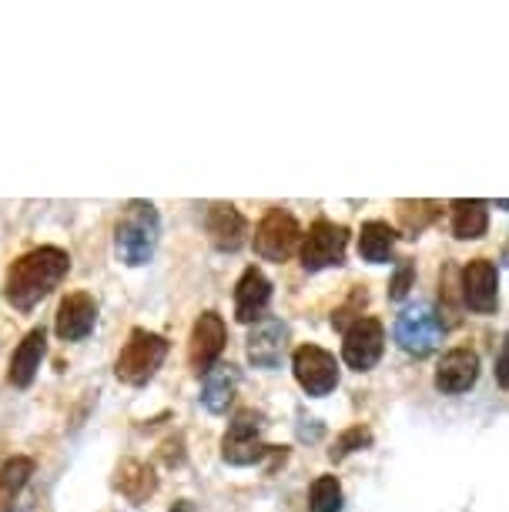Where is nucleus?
<instances>
[{
	"instance_id": "obj_1",
	"label": "nucleus",
	"mask_w": 509,
	"mask_h": 512,
	"mask_svg": "<svg viewBox=\"0 0 509 512\" xmlns=\"http://www.w3.org/2000/svg\"><path fill=\"white\" fill-rule=\"evenodd\" d=\"M67 272H71L67 251L54 248V245L34 248L11 265L7 282H4V298L17 308V312H31L37 302H44V298L64 282Z\"/></svg>"
},
{
	"instance_id": "obj_2",
	"label": "nucleus",
	"mask_w": 509,
	"mask_h": 512,
	"mask_svg": "<svg viewBox=\"0 0 509 512\" xmlns=\"http://www.w3.org/2000/svg\"><path fill=\"white\" fill-rule=\"evenodd\" d=\"M158 211L151 201H128L124 215L118 221V235H114V248L124 265H148L158 248Z\"/></svg>"
},
{
	"instance_id": "obj_3",
	"label": "nucleus",
	"mask_w": 509,
	"mask_h": 512,
	"mask_svg": "<svg viewBox=\"0 0 509 512\" xmlns=\"http://www.w3.org/2000/svg\"><path fill=\"white\" fill-rule=\"evenodd\" d=\"M165 355H168L165 335H155L148 328H134L128 345H124L118 362H114V375L124 385H148L161 369V362H165Z\"/></svg>"
},
{
	"instance_id": "obj_4",
	"label": "nucleus",
	"mask_w": 509,
	"mask_h": 512,
	"mask_svg": "<svg viewBox=\"0 0 509 512\" xmlns=\"http://www.w3.org/2000/svg\"><path fill=\"white\" fill-rule=\"evenodd\" d=\"M268 449L272 446L262 442V415L238 412L222 439V459L232 462V466H255V462L265 459Z\"/></svg>"
},
{
	"instance_id": "obj_5",
	"label": "nucleus",
	"mask_w": 509,
	"mask_h": 512,
	"mask_svg": "<svg viewBox=\"0 0 509 512\" xmlns=\"http://www.w3.org/2000/svg\"><path fill=\"white\" fill-rule=\"evenodd\" d=\"M345 245H349V231L335 221H315L309 235L302 241V265L305 272H322V268L345 262Z\"/></svg>"
},
{
	"instance_id": "obj_6",
	"label": "nucleus",
	"mask_w": 509,
	"mask_h": 512,
	"mask_svg": "<svg viewBox=\"0 0 509 512\" xmlns=\"http://www.w3.org/2000/svg\"><path fill=\"white\" fill-rule=\"evenodd\" d=\"M299 238H302L299 221L282 208H272L262 218V225L255 228V251L265 262H285L295 251V245H299Z\"/></svg>"
},
{
	"instance_id": "obj_7",
	"label": "nucleus",
	"mask_w": 509,
	"mask_h": 512,
	"mask_svg": "<svg viewBox=\"0 0 509 512\" xmlns=\"http://www.w3.org/2000/svg\"><path fill=\"white\" fill-rule=\"evenodd\" d=\"M439 335H443V322H439L436 312H432L429 305L406 308V312L399 315V322H396L399 349L416 355V359H422V355H429L432 349H436Z\"/></svg>"
},
{
	"instance_id": "obj_8",
	"label": "nucleus",
	"mask_w": 509,
	"mask_h": 512,
	"mask_svg": "<svg viewBox=\"0 0 509 512\" xmlns=\"http://www.w3.org/2000/svg\"><path fill=\"white\" fill-rule=\"evenodd\" d=\"M295 379L309 395H329L339 385V362L319 345H302L292 355Z\"/></svg>"
},
{
	"instance_id": "obj_9",
	"label": "nucleus",
	"mask_w": 509,
	"mask_h": 512,
	"mask_svg": "<svg viewBox=\"0 0 509 512\" xmlns=\"http://www.w3.org/2000/svg\"><path fill=\"white\" fill-rule=\"evenodd\" d=\"M382 349H386V328H382V322L379 318H359V322L345 332L342 359L345 365H352L355 372H369L372 365L382 359Z\"/></svg>"
},
{
	"instance_id": "obj_10",
	"label": "nucleus",
	"mask_w": 509,
	"mask_h": 512,
	"mask_svg": "<svg viewBox=\"0 0 509 512\" xmlns=\"http://www.w3.org/2000/svg\"><path fill=\"white\" fill-rule=\"evenodd\" d=\"M225 352V322L218 312H205L191 328V342H188V362L195 375H208L215 369L218 355Z\"/></svg>"
},
{
	"instance_id": "obj_11",
	"label": "nucleus",
	"mask_w": 509,
	"mask_h": 512,
	"mask_svg": "<svg viewBox=\"0 0 509 512\" xmlns=\"http://www.w3.org/2000/svg\"><path fill=\"white\" fill-rule=\"evenodd\" d=\"M463 302L479 315L496 312L499 305V275L496 265L486 262V258H473L463 268Z\"/></svg>"
},
{
	"instance_id": "obj_12",
	"label": "nucleus",
	"mask_w": 509,
	"mask_h": 512,
	"mask_svg": "<svg viewBox=\"0 0 509 512\" xmlns=\"http://www.w3.org/2000/svg\"><path fill=\"white\" fill-rule=\"evenodd\" d=\"M94 322H98V302L88 292H74L67 295L61 308H57V335L64 342H81V338L91 335Z\"/></svg>"
},
{
	"instance_id": "obj_13",
	"label": "nucleus",
	"mask_w": 509,
	"mask_h": 512,
	"mask_svg": "<svg viewBox=\"0 0 509 512\" xmlns=\"http://www.w3.org/2000/svg\"><path fill=\"white\" fill-rule=\"evenodd\" d=\"M288 349V328L278 318H265L248 335V362L255 369H275Z\"/></svg>"
},
{
	"instance_id": "obj_14",
	"label": "nucleus",
	"mask_w": 509,
	"mask_h": 512,
	"mask_svg": "<svg viewBox=\"0 0 509 512\" xmlns=\"http://www.w3.org/2000/svg\"><path fill=\"white\" fill-rule=\"evenodd\" d=\"M476 379H479V359L469 349L446 352L436 369V389L443 395H463L473 389Z\"/></svg>"
},
{
	"instance_id": "obj_15",
	"label": "nucleus",
	"mask_w": 509,
	"mask_h": 512,
	"mask_svg": "<svg viewBox=\"0 0 509 512\" xmlns=\"http://www.w3.org/2000/svg\"><path fill=\"white\" fill-rule=\"evenodd\" d=\"M268 298H272V282L258 268H248L235 285V318L238 322H255L265 312Z\"/></svg>"
},
{
	"instance_id": "obj_16",
	"label": "nucleus",
	"mask_w": 509,
	"mask_h": 512,
	"mask_svg": "<svg viewBox=\"0 0 509 512\" xmlns=\"http://www.w3.org/2000/svg\"><path fill=\"white\" fill-rule=\"evenodd\" d=\"M205 228L218 251H238L245 245V218L232 205H211Z\"/></svg>"
},
{
	"instance_id": "obj_17",
	"label": "nucleus",
	"mask_w": 509,
	"mask_h": 512,
	"mask_svg": "<svg viewBox=\"0 0 509 512\" xmlns=\"http://www.w3.org/2000/svg\"><path fill=\"white\" fill-rule=\"evenodd\" d=\"M44 349H47V332H44V328H31V332L24 335V342L14 349V359H11V385H17V389H27V385L34 382L37 369H41Z\"/></svg>"
},
{
	"instance_id": "obj_18",
	"label": "nucleus",
	"mask_w": 509,
	"mask_h": 512,
	"mask_svg": "<svg viewBox=\"0 0 509 512\" xmlns=\"http://www.w3.org/2000/svg\"><path fill=\"white\" fill-rule=\"evenodd\" d=\"M235 389H238V369H235V365H215V369L205 375L201 402H205L208 412L222 415V412H228V405H232Z\"/></svg>"
},
{
	"instance_id": "obj_19",
	"label": "nucleus",
	"mask_w": 509,
	"mask_h": 512,
	"mask_svg": "<svg viewBox=\"0 0 509 512\" xmlns=\"http://www.w3.org/2000/svg\"><path fill=\"white\" fill-rule=\"evenodd\" d=\"M114 486H118V492H121L124 499H131V502H144L148 496H155V489H158V476H155V469H151L148 462L128 459V462H121V469H118V479H114Z\"/></svg>"
},
{
	"instance_id": "obj_20",
	"label": "nucleus",
	"mask_w": 509,
	"mask_h": 512,
	"mask_svg": "<svg viewBox=\"0 0 509 512\" xmlns=\"http://www.w3.org/2000/svg\"><path fill=\"white\" fill-rule=\"evenodd\" d=\"M396 228H389V221H366L359 235V255L372 265L389 262L392 248H396Z\"/></svg>"
},
{
	"instance_id": "obj_21",
	"label": "nucleus",
	"mask_w": 509,
	"mask_h": 512,
	"mask_svg": "<svg viewBox=\"0 0 509 512\" xmlns=\"http://www.w3.org/2000/svg\"><path fill=\"white\" fill-rule=\"evenodd\" d=\"M486 228H489L486 201H466V198L453 201V231H456V238L476 241V238L486 235Z\"/></svg>"
},
{
	"instance_id": "obj_22",
	"label": "nucleus",
	"mask_w": 509,
	"mask_h": 512,
	"mask_svg": "<svg viewBox=\"0 0 509 512\" xmlns=\"http://www.w3.org/2000/svg\"><path fill=\"white\" fill-rule=\"evenodd\" d=\"M34 472V462L17 456V459H7L4 466H0V512H11L17 496H21V489L27 486V479H31Z\"/></svg>"
},
{
	"instance_id": "obj_23",
	"label": "nucleus",
	"mask_w": 509,
	"mask_h": 512,
	"mask_svg": "<svg viewBox=\"0 0 509 512\" xmlns=\"http://www.w3.org/2000/svg\"><path fill=\"white\" fill-rule=\"evenodd\" d=\"M439 215H443V208H439L436 201H399V221L412 238H416L419 231H426Z\"/></svg>"
},
{
	"instance_id": "obj_24",
	"label": "nucleus",
	"mask_w": 509,
	"mask_h": 512,
	"mask_svg": "<svg viewBox=\"0 0 509 512\" xmlns=\"http://www.w3.org/2000/svg\"><path fill=\"white\" fill-rule=\"evenodd\" d=\"M309 512H342V486L335 476H319L312 482Z\"/></svg>"
},
{
	"instance_id": "obj_25",
	"label": "nucleus",
	"mask_w": 509,
	"mask_h": 512,
	"mask_svg": "<svg viewBox=\"0 0 509 512\" xmlns=\"http://www.w3.org/2000/svg\"><path fill=\"white\" fill-rule=\"evenodd\" d=\"M366 446H372V432L366 429V425H352V429H345L342 436L335 439L329 459L342 462L345 456H352V452H359V449H366Z\"/></svg>"
},
{
	"instance_id": "obj_26",
	"label": "nucleus",
	"mask_w": 509,
	"mask_h": 512,
	"mask_svg": "<svg viewBox=\"0 0 509 512\" xmlns=\"http://www.w3.org/2000/svg\"><path fill=\"white\" fill-rule=\"evenodd\" d=\"M412 278H416V265H412V262H402V265L396 268V278L389 282V298H392V302H399V298H406V295H409Z\"/></svg>"
},
{
	"instance_id": "obj_27",
	"label": "nucleus",
	"mask_w": 509,
	"mask_h": 512,
	"mask_svg": "<svg viewBox=\"0 0 509 512\" xmlns=\"http://www.w3.org/2000/svg\"><path fill=\"white\" fill-rule=\"evenodd\" d=\"M496 382L503 385V389H509V332L496 352Z\"/></svg>"
},
{
	"instance_id": "obj_28",
	"label": "nucleus",
	"mask_w": 509,
	"mask_h": 512,
	"mask_svg": "<svg viewBox=\"0 0 509 512\" xmlns=\"http://www.w3.org/2000/svg\"><path fill=\"white\" fill-rule=\"evenodd\" d=\"M168 512H198L195 506H191V502L188 499H181V502H175V506H171Z\"/></svg>"
},
{
	"instance_id": "obj_29",
	"label": "nucleus",
	"mask_w": 509,
	"mask_h": 512,
	"mask_svg": "<svg viewBox=\"0 0 509 512\" xmlns=\"http://www.w3.org/2000/svg\"><path fill=\"white\" fill-rule=\"evenodd\" d=\"M503 262H506V265H509V245H506V248H503Z\"/></svg>"
}]
</instances>
